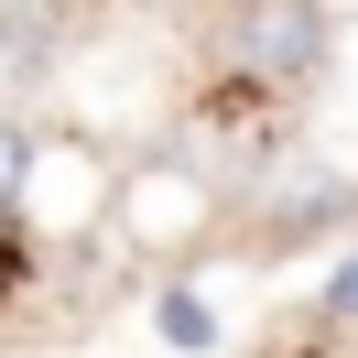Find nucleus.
Wrapping results in <instances>:
<instances>
[{
    "label": "nucleus",
    "instance_id": "1",
    "mask_svg": "<svg viewBox=\"0 0 358 358\" xmlns=\"http://www.w3.org/2000/svg\"><path fill=\"white\" fill-rule=\"evenodd\" d=\"M326 44H336L326 0H217V22H206V66L228 87H250V98L315 87L326 76Z\"/></svg>",
    "mask_w": 358,
    "mask_h": 358
},
{
    "label": "nucleus",
    "instance_id": "2",
    "mask_svg": "<svg viewBox=\"0 0 358 358\" xmlns=\"http://www.w3.org/2000/svg\"><path fill=\"white\" fill-rule=\"evenodd\" d=\"M33 163H44V141H33L22 120H0V228H22V206H33Z\"/></svg>",
    "mask_w": 358,
    "mask_h": 358
},
{
    "label": "nucleus",
    "instance_id": "3",
    "mask_svg": "<svg viewBox=\"0 0 358 358\" xmlns=\"http://www.w3.org/2000/svg\"><path fill=\"white\" fill-rule=\"evenodd\" d=\"M76 11H87V0H0V33H11V44H44V33H66Z\"/></svg>",
    "mask_w": 358,
    "mask_h": 358
}]
</instances>
